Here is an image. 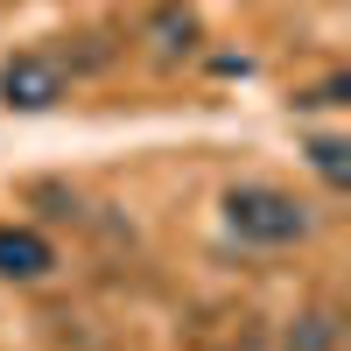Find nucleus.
Returning <instances> with one entry per match:
<instances>
[{
  "mask_svg": "<svg viewBox=\"0 0 351 351\" xmlns=\"http://www.w3.org/2000/svg\"><path fill=\"white\" fill-rule=\"evenodd\" d=\"M148 43H155L162 56L190 49V43H197V14L183 8V0H169V8H155V14H148Z\"/></svg>",
  "mask_w": 351,
  "mask_h": 351,
  "instance_id": "5",
  "label": "nucleus"
},
{
  "mask_svg": "<svg viewBox=\"0 0 351 351\" xmlns=\"http://www.w3.org/2000/svg\"><path fill=\"white\" fill-rule=\"evenodd\" d=\"M344 99H351V77L337 71V77H324V84H316V92H309L302 106H344Z\"/></svg>",
  "mask_w": 351,
  "mask_h": 351,
  "instance_id": "7",
  "label": "nucleus"
},
{
  "mask_svg": "<svg viewBox=\"0 0 351 351\" xmlns=\"http://www.w3.org/2000/svg\"><path fill=\"white\" fill-rule=\"evenodd\" d=\"M56 267V253L36 225H0V281H43Z\"/></svg>",
  "mask_w": 351,
  "mask_h": 351,
  "instance_id": "3",
  "label": "nucleus"
},
{
  "mask_svg": "<svg viewBox=\"0 0 351 351\" xmlns=\"http://www.w3.org/2000/svg\"><path fill=\"white\" fill-rule=\"evenodd\" d=\"M344 344V324H337V309H302L295 324H288L281 351H337Z\"/></svg>",
  "mask_w": 351,
  "mask_h": 351,
  "instance_id": "4",
  "label": "nucleus"
},
{
  "mask_svg": "<svg viewBox=\"0 0 351 351\" xmlns=\"http://www.w3.org/2000/svg\"><path fill=\"white\" fill-rule=\"evenodd\" d=\"M246 351H253V344H246Z\"/></svg>",
  "mask_w": 351,
  "mask_h": 351,
  "instance_id": "8",
  "label": "nucleus"
},
{
  "mask_svg": "<svg viewBox=\"0 0 351 351\" xmlns=\"http://www.w3.org/2000/svg\"><path fill=\"white\" fill-rule=\"evenodd\" d=\"M225 225L253 246H295L309 232V204L274 183H239V190H225Z\"/></svg>",
  "mask_w": 351,
  "mask_h": 351,
  "instance_id": "1",
  "label": "nucleus"
},
{
  "mask_svg": "<svg viewBox=\"0 0 351 351\" xmlns=\"http://www.w3.org/2000/svg\"><path fill=\"white\" fill-rule=\"evenodd\" d=\"M309 162H316V176H324L330 190L351 183V148H344V141H330V134H324V141H309Z\"/></svg>",
  "mask_w": 351,
  "mask_h": 351,
  "instance_id": "6",
  "label": "nucleus"
},
{
  "mask_svg": "<svg viewBox=\"0 0 351 351\" xmlns=\"http://www.w3.org/2000/svg\"><path fill=\"white\" fill-rule=\"evenodd\" d=\"M64 92H71V77L43 49H21L0 64V106H14V112H49V106H64Z\"/></svg>",
  "mask_w": 351,
  "mask_h": 351,
  "instance_id": "2",
  "label": "nucleus"
}]
</instances>
